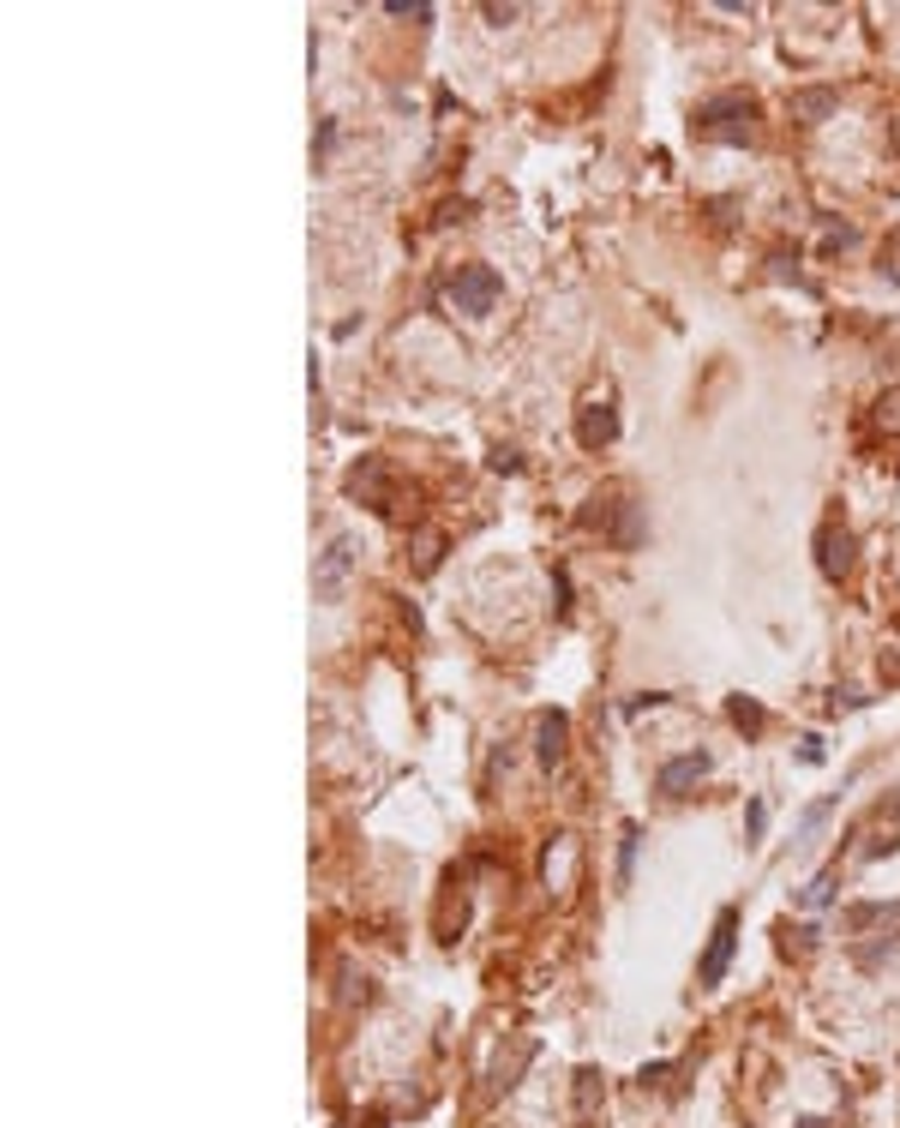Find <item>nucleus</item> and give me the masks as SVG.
Here are the masks:
<instances>
[{"label":"nucleus","mask_w":900,"mask_h":1128,"mask_svg":"<svg viewBox=\"0 0 900 1128\" xmlns=\"http://www.w3.org/2000/svg\"><path fill=\"white\" fill-rule=\"evenodd\" d=\"M756 102L751 97H739V91H727V97H709L697 109V133L702 138H720V145H751L756 138Z\"/></svg>","instance_id":"1"},{"label":"nucleus","mask_w":900,"mask_h":1128,"mask_svg":"<svg viewBox=\"0 0 900 1128\" xmlns=\"http://www.w3.org/2000/svg\"><path fill=\"white\" fill-rule=\"evenodd\" d=\"M355 564H360V541H355V534H330V546L313 559V600H325V607H330V600H342Z\"/></svg>","instance_id":"2"},{"label":"nucleus","mask_w":900,"mask_h":1128,"mask_svg":"<svg viewBox=\"0 0 900 1128\" xmlns=\"http://www.w3.org/2000/svg\"><path fill=\"white\" fill-rule=\"evenodd\" d=\"M498 294H505V277H498L493 264H462L457 282H450V306H457V313H469V318L493 313Z\"/></svg>","instance_id":"3"},{"label":"nucleus","mask_w":900,"mask_h":1128,"mask_svg":"<svg viewBox=\"0 0 900 1128\" xmlns=\"http://www.w3.org/2000/svg\"><path fill=\"white\" fill-rule=\"evenodd\" d=\"M732 943H739V906H720V913H715V930H709V948H702V967H697V979L709 984V991L727 979Z\"/></svg>","instance_id":"4"},{"label":"nucleus","mask_w":900,"mask_h":1128,"mask_svg":"<svg viewBox=\"0 0 900 1128\" xmlns=\"http://www.w3.org/2000/svg\"><path fill=\"white\" fill-rule=\"evenodd\" d=\"M817 571L829 576V583H841V576L853 571V529H846V522H822V534H817Z\"/></svg>","instance_id":"5"},{"label":"nucleus","mask_w":900,"mask_h":1128,"mask_svg":"<svg viewBox=\"0 0 900 1128\" xmlns=\"http://www.w3.org/2000/svg\"><path fill=\"white\" fill-rule=\"evenodd\" d=\"M576 439H583V451H600V444L619 439V415H612L607 396H588L583 415H576Z\"/></svg>","instance_id":"6"},{"label":"nucleus","mask_w":900,"mask_h":1128,"mask_svg":"<svg viewBox=\"0 0 900 1128\" xmlns=\"http://www.w3.org/2000/svg\"><path fill=\"white\" fill-rule=\"evenodd\" d=\"M342 493H349V498H367V505H379V510H391V486H384V463H379V456H360V463L349 469V481H342Z\"/></svg>","instance_id":"7"},{"label":"nucleus","mask_w":900,"mask_h":1128,"mask_svg":"<svg viewBox=\"0 0 900 1128\" xmlns=\"http://www.w3.org/2000/svg\"><path fill=\"white\" fill-rule=\"evenodd\" d=\"M564 745H571V721H564L559 709H547L535 721V756L552 768V763H564Z\"/></svg>","instance_id":"8"},{"label":"nucleus","mask_w":900,"mask_h":1128,"mask_svg":"<svg viewBox=\"0 0 900 1128\" xmlns=\"http://www.w3.org/2000/svg\"><path fill=\"white\" fill-rule=\"evenodd\" d=\"M702 775H709V751H690V756H673V763H666L661 775H654V787H661V792H673V799H678V792H685L690 780H702Z\"/></svg>","instance_id":"9"},{"label":"nucleus","mask_w":900,"mask_h":1128,"mask_svg":"<svg viewBox=\"0 0 900 1128\" xmlns=\"http://www.w3.org/2000/svg\"><path fill=\"white\" fill-rule=\"evenodd\" d=\"M834 97L829 84H810V91H792V121H805V126H817V121H829L834 114Z\"/></svg>","instance_id":"10"},{"label":"nucleus","mask_w":900,"mask_h":1128,"mask_svg":"<svg viewBox=\"0 0 900 1128\" xmlns=\"http://www.w3.org/2000/svg\"><path fill=\"white\" fill-rule=\"evenodd\" d=\"M439 559H445V534L439 529H420L415 534V571L432 576V571H439Z\"/></svg>","instance_id":"11"},{"label":"nucleus","mask_w":900,"mask_h":1128,"mask_svg":"<svg viewBox=\"0 0 900 1128\" xmlns=\"http://www.w3.org/2000/svg\"><path fill=\"white\" fill-rule=\"evenodd\" d=\"M870 420H877L882 432H895V439H900V384H889V391L877 396V408H870Z\"/></svg>","instance_id":"12"},{"label":"nucleus","mask_w":900,"mask_h":1128,"mask_svg":"<svg viewBox=\"0 0 900 1128\" xmlns=\"http://www.w3.org/2000/svg\"><path fill=\"white\" fill-rule=\"evenodd\" d=\"M642 541V505H619V529H612V546H637Z\"/></svg>","instance_id":"13"},{"label":"nucleus","mask_w":900,"mask_h":1128,"mask_svg":"<svg viewBox=\"0 0 900 1128\" xmlns=\"http://www.w3.org/2000/svg\"><path fill=\"white\" fill-rule=\"evenodd\" d=\"M829 816H834V799H817V804H810V811L799 816V841H792V846H805V841H817V828H822V823H829Z\"/></svg>","instance_id":"14"},{"label":"nucleus","mask_w":900,"mask_h":1128,"mask_svg":"<svg viewBox=\"0 0 900 1128\" xmlns=\"http://www.w3.org/2000/svg\"><path fill=\"white\" fill-rule=\"evenodd\" d=\"M834 882H841V870L829 865V870H822V877H817V882H810V889L799 894V901L810 906V913H817V906H829V901H834Z\"/></svg>","instance_id":"15"},{"label":"nucleus","mask_w":900,"mask_h":1128,"mask_svg":"<svg viewBox=\"0 0 900 1128\" xmlns=\"http://www.w3.org/2000/svg\"><path fill=\"white\" fill-rule=\"evenodd\" d=\"M727 714H732V726H744V733H763V709H756L751 697H732Z\"/></svg>","instance_id":"16"},{"label":"nucleus","mask_w":900,"mask_h":1128,"mask_svg":"<svg viewBox=\"0 0 900 1128\" xmlns=\"http://www.w3.org/2000/svg\"><path fill=\"white\" fill-rule=\"evenodd\" d=\"M384 12H391V19H432L427 0H384Z\"/></svg>","instance_id":"17"},{"label":"nucleus","mask_w":900,"mask_h":1128,"mask_svg":"<svg viewBox=\"0 0 900 1128\" xmlns=\"http://www.w3.org/2000/svg\"><path fill=\"white\" fill-rule=\"evenodd\" d=\"M877 925H882V937L900 948V901H895V906H877Z\"/></svg>","instance_id":"18"},{"label":"nucleus","mask_w":900,"mask_h":1128,"mask_svg":"<svg viewBox=\"0 0 900 1128\" xmlns=\"http://www.w3.org/2000/svg\"><path fill=\"white\" fill-rule=\"evenodd\" d=\"M576 1105H583V1117L595 1110V1069H583V1074H576Z\"/></svg>","instance_id":"19"},{"label":"nucleus","mask_w":900,"mask_h":1128,"mask_svg":"<svg viewBox=\"0 0 900 1128\" xmlns=\"http://www.w3.org/2000/svg\"><path fill=\"white\" fill-rule=\"evenodd\" d=\"M630 858H637V823H625V846H619V877H630Z\"/></svg>","instance_id":"20"},{"label":"nucleus","mask_w":900,"mask_h":1128,"mask_svg":"<svg viewBox=\"0 0 900 1128\" xmlns=\"http://www.w3.org/2000/svg\"><path fill=\"white\" fill-rule=\"evenodd\" d=\"M882 816H900V792H895V799H889V804H882Z\"/></svg>","instance_id":"21"},{"label":"nucleus","mask_w":900,"mask_h":1128,"mask_svg":"<svg viewBox=\"0 0 900 1128\" xmlns=\"http://www.w3.org/2000/svg\"><path fill=\"white\" fill-rule=\"evenodd\" d=\"M799 1128H822V1123H817V1117H805V1123H799Z\"/></svg>","instance_id":"22"},{"label":"nucleus","mask_w":900,"mask_h":1128,"mask_svg":"<svg viewBox=\"0 0 900 1128\" xmlns=\"http://www.w3.org/2000/svg\"><path fill=\"white\" fill-rule=\"evenodd\" d=\"M367 1128H384V1123H379V1117H372V1123H367Z\"/></svg>","instance_id":"23"}]
</instances>
